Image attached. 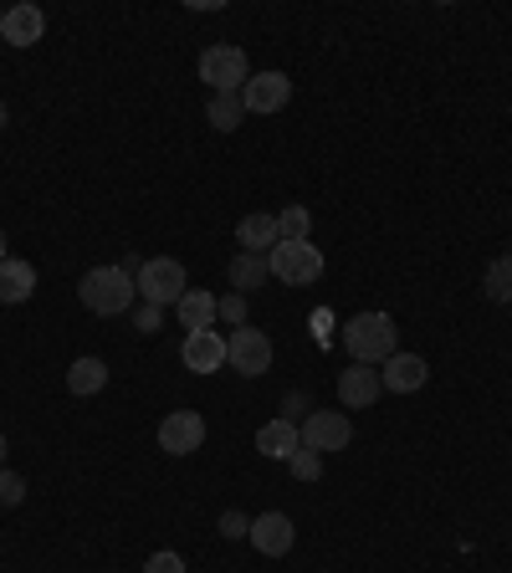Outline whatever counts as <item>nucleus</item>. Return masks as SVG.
I'll return each instance as SVG.
<instances>
[{
	"label": "nucleus",
	"mask_w": 512,
	"mask_h": 573,
	"mask_svg": "<svg viewBox=\"0 0 512 573\" xmlns=\"http://www.w3.org/2000/svg\"><path fill=\"white\" fill-rule=\"evenodd\" d=\"M344 349L353 364H384L390 353H400V328L390 312H353L344 323Z\"/></svg>",
	"instance_id": "obj_1"
},
{
	"label": "nucleus",
	"mask_w": 512,
	"mask_h": 573,
	"mask_svg": "<svg viewBox=\"0 0 512 573\" xmlns=\"http://www.w3.org/2000/svg\"><path fill=\"white\" fill-rule=\"evenodd\" d=\"M77 297H83V308L98 312V318H118V312L133 308L139 287H133V277L123 266H92V272H83V282H77Z\"/></svg>",
	"instance_id": "obj_2"
},
{
	"label": "nucleus",
	"mask_w": 512,
	"mask_h": 573,
	"mask_svg": "<svg viewBox=\"0 0 512 573\" xmlns=\"http://www.w3.org/2000/svg\"><path fill=\"white\" fill-rule=\"evenodd\" d=\"M133 287H139V297L154 302V308H170V302H179V297L190 293V287H185V266H179L175 256H149V262H139Z\"/></svg>",
	"instance_id": "obj_3"
},
{
	"label": "nucleus",
	"mask_w": 512,
	"mask_h": 573,
	"mask_svg": "<svg viewBox=\"0 0 512 573\" xmlns=\"http://www.w3.org/2000/svg\"><path fill=\"white\" fill-rule=\"evenodd\" d=\"M266 266H272V277L287 282V287H313V282L323 277V251L313 246V241H277L272 256H266Z\"/></svg>",
	"instance_id": "obj_4"
},
{
	"label": "nucleus",
	"mask_w": 512,
	"mask_h": 573,
	"mask_svg": "<svg viewBox=\"0 0 512 573\" xmlns=\"http://www.w3.org/2000/svg\"><path fill=\"white\" fill-rule=\"evenodd\" d=\"M200 82L210 92H241L251 82V62L241 46H205L200 52Z\"/></svg>",
	"instance_id": "obj_5"
},
{
	"label": "nucleus",
	"mask_w": 512,
	"mask_h": 573,
	"mask_svg": "<svg viewBox=\"0 0 512 573\" xmlns=\"http://www.w3.org/2000/svg\"><path fill=\"white\" fill-rule=\"evenodd\" d=\"M272 339H266L262 328H236L231 339H226V364L236 368V374H247V379H262L266 368H272Z\"/></svg>",
	"instance_id": "obj_6"
},
{
	"label": "nucleus",
	"mask_w": 512,
	"mask_h": 573,
	"mask_svg": "<svg viewBox=\"0 0 512 573\" xmlns=\"http://www.w3.org/2000/svg\"><path fill=\"white\" fill-rule=\"evenodd\" d=\"M297 436H303L307 451L328 456V451H344V445L353 441V426H349V415H338V410H313Z\"/></svg>",
	"instance_id": "obj_7"
},
{
	"label": "nucleus",
	"mask_w": 512,
	"mask_h": 573,
	"mask_svg": "<svg viewBox=\"0 0 512 573\" xmlns=\"http://www.w3.org/2000/svg\"><path fill=\"white\" fill-rule=\"evenodd\" d=\"M200 445H205V415L175 410L160 420V451H170V456H195Z\"/></svg>",
	"instance_id": "obj_8"
},
{
	"label": "nucleus",
	"mask_w": 512,
	"mask_h": 573,
	"mask_svg": "<svg viewBox=\"0 0 512 573\" xmlns=\"http://www.w3.org/2000/svg\"><path fill=\"white\" fill-rule=\"evenodd\" d=\"M241 103H247V113H282V108L293 103V77L287 73H257L241 88Z\"/></svg>",
	"instance_id": "obj_9"
},
{
	"label": "nucleus",
	"mask_w": 512,
	"mask_h": 573,
	"mask_svg": "<svg viewBox=\"0 0 512 573\" xmlns=\"http://www.w3.org/2000/svg\"><path fill=\"white\" fill-rule=\"evenodd\" d=\"M251 543H257V553H262V559H287V553H293V543H297L293 517H287V513L251 517Z\"/></svg>",
	"instance_id": "obj_10"
},
{
	"label": "nucleus",
	"mask_w": 512,
	"mask_h": 573,
	"mask_svg": "<svg viewBox=\"0 0 512 573\" xmlns=\"http://www.w3.org/2000/svg\"><path fill=\"white\" fill-rule=\"evenodd\" d=\"M179 364L190 368V374H216V368H226V339H220L216 328H195L179 343Z\"/></svg>",
	"instance_id": "obj_11"
},
{
	"label": "nucleus",
	"mask_w": 512,
	"mask_h": 573,
	"mask_svg": "<svg viewBox=\"0 0 512 573\" xmlns=\"http://www.w3.org/2000/svg\"><path fill=\"white\" fill-rule=\"evenodd\" d=\"M425 379H431V364L421 353H390L380 364V384L390 395H415V389H425Z\"/></svg>",
	"instance_id": "obj_12"
},
{
	"label": "nucleus",
	"mask_w": 512,
	"mask_h": 573,
	"mask_svg": "<svg viewBox=\"0 0 512 573\" xmlns=\"http://www.w3.org/2000/svg\"><path fill=\"white\" fill-rule=\"evenodd\" d=\"M380 368L374 364H349L344 374H338V399L349 405V410H369L374 399H380Z\"/></svg>",
	"instance_id": "obj_13"
},
{
	"label": "nucleus",
	"mask_w": 512,
	"mask_h": 573,
	"mask_svg": "<svg viewBox=\"0 0 512 573\" xmlns=\"http://www.w3.org/2000/svg\"><path fill=\"white\" fill-rule=\"evenodd\" d=\"M46 31V11L42 5H31V0H21V5H11L6 11V26H0V36L11 46H36Z\"/></svg>",
	"instance_id": "obj_14"
},
{
	"label": "nucleus",
	"mask_w": 512,
	"mask_h": 573,
	"mask_svg": "<svg viewBox=\"0 0 512 573\" xmlns=\"http://www.w3.org/2000/svg\"><path fill=\"white\" fill-rule=\"evenodd\" d=\"M297 445H303V436H297V426H293V420H282V415L257 430V451H262L266 461H293Z\"/></svg>",
	"instance_id": "obj_15"
},
{
	"label": "nucleus",
	"mask_w": 512,
	"mask_h": 573,
	"mask_svg": "<svg viewBox=\"0 0 512 573\" xmlns=\"http://www.w3.org/2000/svg\"><path fill=\"white\" fill-rule=\"evenodd\" d=\"M282 241L277 231V216H247V221L236 225V246L251 251V256H272V246Z\"/></svg>",
	"instance_id": "obj_16"
},
{
	"label": "nucleus",
	"mask_w": 512,
	"mask_h": 573,
	"mask_svg": "<svg viewBox=\"0 0 512 573\" xmlns=\"http://www.w3.org/2000/svg\"><path fill=\"white\" fill-rule=\"evenodd\" d=\"M31 293H36V266L6 256V262H0V302L15 308V302H26Z\"/></svg>",
	"instance_id": "obj_17"
},
{
	"label": "nucleus",
	"mask_w": 512,
	"mask_h": 573,
	"mask_svg": "<svg viewBox=\"0 0 512 573\" xmlns=\"http://www.w3.org/2000/svg\"><path fill=\"white\" fill-rule=\"evenodd\" d=\"M102 384H108V364H102V359H73V368H67V389H73L77 399H92L102 389Z\"/></svg>",
	"instance_id": "obj_18"
},
{
	"label": "nucleus",
	"mask_w": 512,
	"mask_h": 573,
	"mask_svg": "<svg viewBox=\"0 0 512 573\" xmlns=\"http://www.w3.org/2000/svg\"><path fill=\"white\" fill-rule=\"evenodd\" d=\"M205 118H210V129H216V133H236V129H241V118H247L241 92H210V108H205Z\"/></svg>",
	"instance_id": "obj_19"
},
{
	"label": "nucleus",
	"mask_w": 512,
	"mask_h": 573,
	"mask_svg": "<svg viewBox=\"0 0 512 573\" xmlns=\"http://www.w3.org/2000/svg\"><path fill=\"white\" fill-rule=\"evenodd\" d=\"M175 312H179V323L190 328V333L195 328H216V293H195L190 287V293L175 302Z\"/></svg>",
	"instance_id": "obj_20"
},
{
	"label": "nucleus",
	"mask_w": 512,
	"mask_h": 573,
	"mask_svg": "<svg viewBox=\"0 0 512 573\" xmlns=\"http://www.w3.org/2000/svg\"><path fill=\"white\" fill-rule=\"evenodd\" d=\"M266 277H272V266H266V256H251V251H241V256L231 262V287H236L241 297L257 293V287H262Z\"/></svg>",
	"instance_id": "obj_21"
},
{
	"label": "nucleus",
	"mask_w": 512,
	"mask_h": 573,
	"mask_svg": "<svg viewBox=\"0 0 512 573\" xmlns=\"http://www.w3.org/2000/svg\"><path fill=\"white\" fill-rule=\"evenodd\" d=\"M482 293L492 297V302H512V256H498V262L487 266Z\"/></svg>",
	"instance_id": "obj_22"
},
{
	"label": "nucleus",
	"mask_w": 512,
	"mask_h": 573,
	"mask_svg": "<svg viewBox=\"0 0 512 573\" xmlns=\"http://www.w3.org/2000/svg\"><path fill=\"white\" fill-rule=\"evenodd\" d=\"M277 231H282V241H307V231H313V216H307L303 206H287L277 216Z\"/></svg>",
	"instance_id": "obj_23"
},
{
	"label": "nucleus",
	"mask_w": 512,
	"mask_h": 573,
	"mask_svg": "<svg viewBox=\"0 0 512 573\" xmlns=\"http://www.w3.org/2000/svg\"><path fill=\"white\" fill-rule=\"evenodd\" d=\"M287 466H293L297 482H318V476H323V456H318V451H307V445H297Z\"/></svg>",
	"instance_id": "obj_24"
},
{
	"label": "nucleus",
	"mask_w": 512,
	"mask_h": 573,
	"mask_svg": "<svg viewBox=\"0 0 512 573\" xmlns=\"http://www.w3.org/2000/svg\"><path fill=\"white\" fill-rule=\"evenodd\" d=\"M26 502V476L0 466V507H21Z\"/></svg>",
	"instance_id": "obj_25"
},
{
	"label": "nucleus",
	"mask_w": 512,
	"mask_h": 573,
	"mask_svg": "<svg viewBox=\"0 0 512 573\" xmlns=\"http://www.w3.org/2000/svg\"><path fill=\"white\" fill-rule=\"evenodd\" d=\"M216 318L231 328H247V297L231 293V297H216Z\"/></svg>",
	"instance_id": "obj_26"
},
{
	"label": "nucleus",
	"mask_w": 512,
	"mask_h": 573,
	"mask_svg": "<svg viewBox=\"0 0 512 573\" xmlns=\"http://www.w3.org/2000/svg\"><path fill=\"white\" fill-rule=\"evenodd\" d=\"M216 528H220V538H226V543H241V538H251V517L231 507V513H220Z\"/></svg>",
	"instance_id": "obj_27"
},
{
	"label": "nucleus",
	"mask_w": 512,
	"mask_h": 573,
	"mask_svg": "<svg viewBox=\"0 0 512 573\" xmlns=\"http://www.w3.org/2000/svg\"><path fill=\"white\" fill-rule=\"evenodd\" d=\"M133 328H139V333H160L164 328V308H154V302H139V312H133Z\"/></svg>",
	"instance_id": "obj_28"
},
{
	"label": "nucleus",
	"mask_w": 512,
	"mask_h": 573,
	"mask_svg": "<svg viewBox=\"0 0 512 573\" xmlns=\"http://www.w3.org/2000/svg\"><path fill=\"white\" fill-rule=\"evenodd\" d=\"M144 573H185V559H179V553H170V548H164V553H154V559L144 563Z\"/></svg>",
	"instance_id": "obj_29"
},
{
	"label": "nucleus",
	"mask_w": 512,
	"mask_h": 573,
	"mask_svg": "<svg viewBox=\"0 0 512 573\" xmlns=\"http://www.w3.org/2000/svg\"><path fill=\"white\" fill-rule=\"evenodd\" d=\"M297 410H307V395H287V399H282V420H293V426H297Z\"/></svg>",
	"instance_id": "obj_30"
},
{
	"label": "nucleus",
	"mask_w": 512,
	"mask_h": 573,
	"mask_svg": "<svg viewBox=\"0 0 512 573\" xmlns=\"http://www.w3.org/2000/svg\"><path fill=\"white\" fill-rule=\"evenodd\" d=\"M6 451H11V445H6V430H0V466H6Z\"/></svg>",
	"instance_id": "obj_31"
},
{
	"label": "nucleus",
	"mask_w": 512,
	"mask_h": 573,
	"mask_svg": "<svg viewBox=\"0 0 512 573\" xmlns=\"http://www.w3.org/2000/svg\"><path fill=\"white\" fill-rule=\"evenodd\" d=\"M6 123H11V113H6V103H0V133H6Z\"/></svg>",
	"instance_id": "obj_32"
},
{
	"label": "nucleus",
	"mask_w": 512,
	"mask_h": 573,
	"mask_svg": "<svg viewBox=\"0 0 512 573\" xmlns=\"http://www.w3.org/2000/svg\"><path fill=\"white\" fill-rule=\"evenodd\" d=\"M6 256H11V251H6V231H0V262H6Z\"/></svg>",
	"instance_id": "obj_33"
},
{
	"label": "nucleus",
	"mask_w": 512,
	"mask_h": 573,
	"mask_svg": "<svg viewBox=\"0 0 512 573\" xmlns=\"http://www.w3.org/2000/svg\"><path fill=\"white\" fill-rule=\"evenodd\" d=\"M0 26H6V11H0Z\"/></svg>",
	"instance_id": "obj_34"
}]
</instances>
